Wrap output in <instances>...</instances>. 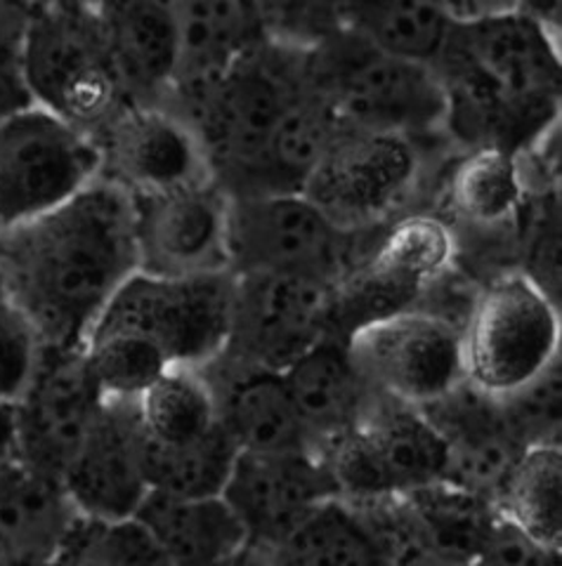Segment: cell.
<instances>
[{
  "label": "cell",
  "mask_w": 562,
  "mask_h": 566,
  "mask_svg": "<svg viewBox=\"0 0 562 566\" xmlns=\"http://www.w3.org/2000/svg\"><path fill=\"white\" fill-rule=\"evenodd\" d=\"M454 22L447 0H350L345 29L397 57L433 66Z\"/></svg>",
  "instance_id": "cell-29"
},
{
  "label": "cell",
  "mask_w": 562,
  "mask_h": 566,
  "mask_svg": "<svg viewBox=\"0 0 562 566\" xmlns=\"http://www.w3.org/2000/svg\"><path fill=\"white\" fill-rule=\"evenodd\" d=\"M20 458V428H17V406L12 399H0V472L14 465Z\"/></svg>",
  "instance_id": "cell-41"
},
{
  "label": "cell",
  "mask_w": 562,
  "mask_h": 566,
  "mask_svg": "<svg viewBox=\"0 0 562 566\" xmlns=\"http://www.w3.org/2000/svg\"><path fill=\"white\" fill-rule=\"evenodd\" d=\"M383 564H433L414 510L404 493L347 499Z\"/></svg>",
  "instance_id": "cell-36"
},
{
  "label": "cell",
  "mask_w": 562,
  "mask_h": 566,
  "mask_svg": "<svg viewBox=\"0 0 562 566\" xmlns=\"http://www.w3.org/2000/svg\"><path fill=\"white\" fill-rule=\"evenodd\" d=\"M426 151L407 137L339 126L303 193L343 229L372 232L412 212Z\"/></svg>",
  "instance_id": "cell-10"
},
{
  "label": "cell",
  "mask_w": 562,
  "mask_h": 566,
  "mask_svg": "<svg viewBox=\"0 0 562 566\" xmlns=\"http://www.w3.org/2000/svg\"><path fill=\"white\" fill-rule=\"evenodd\" d=\"M29 0H0V120L31 104L24 78V31Z\"/></svg>",
  "instance_id": "cell-39"
},
{
  "label": "cell",
  "mask_w": 562,
  "mask_h": 566,
  "mask_svg": "<svg viewBox=\"0 0 562 566\" xmlns=\"http://www.w3.org/2000/svg\"><path fill=\"white\" fill-rule=\"evenodd\" d=\"M69 3H79V6H87V8H100L104 0H69Z\"/></svg>",
  "instance_id": "cell-44"
},
{
  "label": "cell",
  "mask_w": 562,
  "mask_h": 566,
  "mask_svg": "<svg viewBox=\"0 0 562 566\" xmlns=\"http://www.w3.org/2000/svg\"><path fill=\"white\" fill-rule=\"evenodd\" d=\"M139 432L156 444H185L218 428L216 399L199 366H173L135 399Z\"/></svg>",
  "instance_id": "cell-30"
},
{
  "label": "cell",
  "mask_w": 562,
  "mask_h": 566,
  "mask_svg": "<svg viewBox=\"0 0 562 566\" xmlns=\"http://www.w3.org/2000/svg\"><path fill=\"white\" fill-rule=\"evenodd\" d=\"M100 180L91 133L39 104L0 120V237L72 201Z\"/></svg>",
  "instance_id": "cell-11"
},
{
  "label": "cell",
  "mask_w": 562,
  "mask_h": 566,
  "mask_svg": "<svg viewBox=\"0 0 562 566\" xmlns=\"http://www.w3.org/2000/svg\"><path fill=\"white\" fill-rule=\"evenodd\" d=\"M516 10L530 14L532 20H537L543 27H549L551 31L560 33L562 0H518V8Z\"/></svg>",
  "instance_id": "cell-43"
},
{
  "label": "cell",
  "mask_w": 562,
  "mask_h": 566,
  "mask_svg": "<svg viewBox=\"0 0 562 566\" xmlns=\"http://www.w3.org/2000/svg\"><path fill=\"white\" fill-rule=\"evenodd\" d=\"M497 507L534 541L562 553V451L530 447L497 495Z\"/></svg>",
  "instance_id": "cell-32"
},
{
  "label": "cell",
  "mask_w": 562,
  "mask_h": 566,
  "mask_svg": "<svg viewBox=\"0 0 562 566\" xmlns=\"http://www.w3.org/2000/svg\"><path fill=\"white\" fill-rule=\"evenodd\" d=\"M527 199L520 156L501 149L464 151L447 182V208L466 227H516Z\"/></svg>",
  "instance_id": "cell-28"
},
{
  "label": "cell",
  "mask_w": 562,
  "mask_h": 566,
  "mask_svg": "<svg viewBox=\"0 0 562 566\" xmlns=\"http://www.w3.org/2000/svg\"><path fill=\"white\" fill-rule=\"evenodd\" d=\"M435 74L449 145L522 154L560 123V33L520 10L454 22Z\"/></svg>",
  "instance_id": "cell-2"
},
{
  "label": "cell",
  "mask_w": 562,
  "mask_h": 566,
  "mask_svg": "<svg viewBox=\"0 0 562 566\" xmlns=\"http://www.w3.org/2000/svg\"><path fill=\"white\" fill-rule=\"evenodd\" d=\"M508 428L524 449L560 447L562 422V370L560 357L520 385L513 392L499 397Z\"/></svg>",
  "instance_id": "cell-35"
},
{
  "label": "cell",
  "mask_w": 562,
  "mask_h": 566,
  "mask_svg": "<svg viewBox=\"0 0 562 566\" xmlns=\"http://www.w3.org/2000/svg\"><path fill=\"white\" fill-rule=\"evenodd\" d=\"M93 139L100 151V177L131 197L210 175L195 130L162 104L128 102Z\"/></svg>",
  "instance_id": "cell-18"
},
{
  "label": "cell",
  "mask_w": 562,
  "mask_h": 566,
  "mask_svg": "<svg viewBox=\"0 0 562 566\" xmlns=\"http://www.w3.org/2000/svg\"><path fill=\"white\" fill-rule=\"evenodd\" d=\"M43 343L0 279V399H17L39 366Z\"/></svg>",
  "instance_id": "cell-37"
},
{
  "label": "cell",
  "mask_w": 562,
  "mask_h": 566,
  "mask_svg": "<svg viewBox=\"0 0 562 566\" xmlns=\"http://www.w3.org/2000/svg\"><path fill=\"white\" fill-rule=\"evenodd\" d=\"M60 564H168L159 543L135 515L95 517L79 512L58 553Z\"/></svg>",
  "instance_id": "cell-34"
},
{
  "label": "cell",
  "mask_w": 562,
  "mask_h": 566,
  "mask_svg": "<svg viewBox=\"0 0 562 566\" xmlns=\"http://www.w3.org/2000/svg\"><path fill=\"white\" fill-rule=\"evenodd\" d=\"M454 227L428 210H412L381 229L374 245L331 291V333L345 340L355 328L418 307L454 272Z\"/></svg>",
  "instance_id": "cell-8"
},
{
  "label": "cell",
  "mask_w": 562,
  "mask_h": 566,
  "mask_svg": "<svg viewBox=\"0 0 562 566\" xmlns=\"http://www.w3.org/2000/svg\"><path fill=\"white\" fill-rule=\"evenodd\" d=\"M381 229L350 232L303 191L230 197V272L293 274L336 286Z\"/></svg>",
  "instance_id": "cell-6"
},
{
  "label": "cell",
  "mask_w": 562,
  "mask_h": 566,
  "mask_svg": "<svg viewBox=\"0 0 562 566\" xmlns=\"http://www.w3.org/2000/svg\"><path fill=\"white\" fill-rule=\"evenodd\" d=\"M178 31V76L168 109H180L246 52L272 39L274 0H166Z\"/></svg>",
  "instance_id": "cell-20"
},
{
  "label": "cell",
  "mask_w": 562,
  "mask_h": 566,
  "mask_svg": "<svg viewBox=\"0 0 562 566\" xmlns=\"http://www.w3.org/2000/svg\"><path fill=\"white\" fill-rule=\"evenodd\" d=\"M331 283L272 272H232L222 357L287 370L331 333Z\"/></svg>",
  "instance_id": "cell-13"
},
{
  "label": "cell",
  "mask_w": 562,
  "mask_h": 566,
  "mask_svg": "<svg viewBox=\"0 0 562 566\" xmlns=\"http://www.w3.org/2000/svg\"><path fill=\"white\" fill-rule=\"evenodd\" d=\"M199 368L214 392L220 428L239 451H314L281 370L241 364L222 354Z\"/></svg>",
  "instance_id": "cell-22"
},
{
  "label": "cell",
  "mask_w": 562,
  "mask_h": 566,
  "mask_svg": "<svg viewBox=\"0 0 562 566\" xmlns=\"http://www.w3.org/2000/svg\"><path fill=\"white\" fill-rule=\"evenodd\" d=\"M560 357V303L522 274L495 276L461 324L464 378L491 397L530 382Z\"/></svg>",
  "instance_id": "cell-7"
},
{
  "label": "cell",
  "mask_w": 562,
  "mask_h": 566,
  "mask_svg": "<svg viewBox=\"0 0 562 566\" xmlns=\"http://www.w3.org/2000/svg\"><path fill=\"white\" fill-rule=\"evenodd\" d=\"M350 0H274L272 39L293 48H312L345 29Z\"/></svg>",
  "instance_id": "cell-38"
},
{
  "label": "cell",
  "mask_w": 562,
  "mask_h": 566,
  "mask_svg": "<svg viewBox=\"0 0 562 566\" xmlns=\"http://www.w3.org/2000/svg\"><path fill=\"white\" fill-rule=\"evenodd\" d=\"M135 517L159 543L168 564L243 562L249 534L220 495H170L149 491Z\"/></svg>",
  "instance_id": "cell-26"
},
{
  "label": "cell",
  "mask_w": 562,
  "mask_h": 566,
  "mask_svg": "<svg viewBox=\"0 0 562 566\" xmlns=\"http://www.w3.org/2000/svg\"><path fill=\"white\" fill-rule=\"evenodd\" d=\"M97 17L128 99L168 106L180 48L166 0H104Z\"/></svg>",
  "instance_id": "cell-23"
},
{
  "label": "cell",
  "mask_w": 562,
  "mask_h": 566,
  "mask_svg": "<svg viewBox=\"0 0 562 566\" xmlns=\"http://www.w3.org/2000/svg\"><path fill=\"white\" fill-rule=\"evenodd\" d=\"M270 564H383L355 507L343 495H331L312 507L303 522L266 557Z\"/></svg>",
  "instance_id": "cell-31"
},
{
  "label": "cell",
  "mask_w": 562,
  "mask_h": 566,
  "mask_svg": "<svg viewBox=\"0 0 562 566\" xmlns=\"http://www.w3.org/2000/svg\"><path fill=\"white\" fill-rule=\"evenodd\" d=\"M107 397L93 376L83 347H43L37 370L14 399L20 458L62 480Z\"/></svg>",
  "instance_id": "cell-17"
},
{
  "label": "cell",
  "mask_w": 562,
  "mask_h": 566,
  "mask_svg": "<svg viewBox=\"0 0 562 566\" xmlns=\"http://www.w3.org/2000/svg\"><path fill=\"white\" fill-rule=\"evenodd\" d=\"M558 559L560 555L543 547L499 510L478 564H551Z\"/></svg>",
  "instance_id": "cell-40"
},
{
  "label": "cell",
  "mask_w": 562,
  "mask_h": 566,
  "mask_svg": "<svg viewBox=\"0 0 562 566\" xmlns=\"http://www.w3.org/2000/svg\"><path fill=\"white\" fill-rule=\"evenodd\" d=\"M341 495L322 453L239 451L222 489L249 534L243 562H266L312 507Z\"/></svg>",
  "instance_id": "cell-16"
},
{
  "label": "cell",
  "mask_w": 562,
  "mask_h": 566,
  "mask_svg": "<svg viewBox=\"0 0 562 566\" xmlns=\"http://www.w3.org/2000/svg\"><path fill=\"white\" fill-rule=\"evenodd\" d=\"M230 303L232 272L159 276L137 270L87 335H128L162 354L168 366H204L225 347Z\"/></svg>",
  "instance_id": "cell-9"
},
{
  "label": "cell",
  "mask_w": 562,
  "mask_h": 566,
  "mask_svg": "<svg viewBox=\"0 0 562 566\" xmlns=\"http://www.w3.org/2000/svg\"><path fill=\"white\" fill-rule=\"evenodd\" d=\"M308 83L343 128L388 133L428 149L449 142L435 69L385 52L350 29L305 50Z\"/></svg>",
  "instance_id": "cell-4"
},
{
  "label": "cell",
  "mask_w": 562,
  "mask_h": 566,
  "mask_svg": "<svg viewBox=\"0 0 562 566\" xmlns=\"http://www.w3.org/2000/svg\"><path fill=\"white\" fill-rule=\"evenodd\" d=\"M404 495L414 510L433 564L480 562V553L499 512L495 501L449 480L426 484Z\"/></svg>",
  "instance_id": "cell-27"
},
{
  "label": "cell",
  "mask_w": 562,
  "mask_h": 566,
  "mask_svg": "<svg viewBox=\"0 0 562 566\" xmlns=\"http://www.w3.org/2000/svg\"><path fill=\"white\" fill-rule=\"evenodd\" d=\"M22 62L33 104L91 135L131 102L95 8L29 0Z\"/></svg>",
  "instance_id": "cell-5"
},
{
  "label": "cell",
  "mask_w": 562,
  "mask_h": 566,
  "mask_svg": "<svg viewBox=\"0 0 562 566\" xmlns=\"http://www.w3.org/2000/svg\"><path fill=\"white\" fill-rule=\"evenodd\" d=\"M131 203L139 272L159 276L230 272V193L214 177L133 193Z\"/></svg>",
  "instance_id": "cell-15"
},
{
  "label": "cell",
  "mask_w": 562,
  "mask_h": 566,
  "mask_svg": "<svg viewBox=\"0 0 562 566\" xmlns=\"http://www.w3.org/2000/svg\"><path fill=\"white\" fill-rule=\"evenodd\" d=\"M83 515L131 517L149 493L135 399H107L62 474Z\"/></svg>",
  "instance_id": "cell-19"
},
{
  "label": "cell",
  "mask_w": 562,
  "mask_h": 566,
  "mask_svg": "<svg viewBox=\"0 0 562 566\" xmlns=\"http://www.w3.org/2000/svg\"><path fill=\"white\" fill-rule=\"evenodd\" d=\"M305 87V50L270 39L175 114L195 130L210 177L230 197H246L281 120Z\"/></svg>",
  "instance_id": "cell-3"
},
{
  "label": "cell",
  "mask_w": 562,
  "mask_h": 566,
  "mask_svg": "<svg viewBox=\"0 0 562 566\" xmlns=\"http://www.w3.org/2000/svg\"><path fill=\"white\" fill-rule=\"evenodd\" d=\"M322 455L343 499L409 493L447 474V447L424 409L374 389L357 422Z\"/></svg>",
  "instance_id": "cell-12"
},
{
  "label": "cell",
  "mask_w": 562,
  "mask_h": 566,
  "mask_svg": "<svg viewBox=\"0 0 562 566\" xmlns=\"http://www.w3.org/2000/svg\"><path fill=\"white\" fill-rule=\"evenodd\" d=\"M374 392L424 406L464 380L461 326L426 307L368 322L345 338Z\"/></svg>",
  "instance_id": "cell-14"
},
{
  "label": "cell",
  "mask_w": 562,
  "mask_h": 566,
  "mask_svg": "<svg viewBox=\"0 0 562 566\" xmlns=\"http://www.w3.org/2000/svg\"><path fill=\"white\" fill-rule=\"evenodd\" d=\"M143 437V432H139ZM239 449L220 428L185 444H156L143 437V463L149 491L170 495H220Z\"/></svg>",
  "instance_id": "cell-33"
},
{
  "label": "cell",
  "mask_w": 562,
  "mask_h": 566,
  "mask_svg": "<svg viewBox=\"0 0 562 566\" xmlns=\"http://www.w3.org/2000/svg\"><path fill=\"white\" fill-rule=\"evenodd\" d=\"M281 374L298 420L318 453L353 428L372 397V387L350 359L345 340L333 335L308 349Z\"/></svg>",
  "instance_id": "cell-25"
},
{
  "label": "cell",
  "mask_w": 562,
  "mask_h": 566,
  "mask_svg": "<svg viewBox=\"0 0 562 566\" xmlns=\"http://www.w3.org/2000/svg\"><path fill=\"white\" fill-rule=\"evenodd\" d=\"M137 270L131 197L102 177L48 216L0 237V279L43 347H83L97 316Z\"/></svg>",
  "instance_id": "cell-1"
},
{
  "label": "cell",
  "mask_w": 562,
  "mask_h": 566,
  "mask_svg": "<svg viewBox=\"0 0 562 566\" xmlns=\"http://www.w3.org/2000/svg\"><path fill=\"white\" fill-rule=\"evenodd\" d=\"M76 515L62 480L17 460L0 472V564L55 562Z\"/></svg>",
  "instance_id": "cell-24"
},
{
  "label": "cell",
  "mask_w": 562,
  "mask_h": 566,
  "mask_svg": "<svg viewBox=\"0 0 562 566\" xmlns=\"http://www.w3.org/2000/svg\"><path fill=\"white\" fill-rule=\"evenodd\" d=\"M447 447L445 480L497 501L524 447L511 432L499 397L466 378L420 406Z\"/></svg>",
  "instance_id": "cell-21"
},
{
  "label": "cell",
  "mask_w": 562,
  "mask_h": 566,
  "mask_svg": "<svg viewBox=\"0 0 562 566\" xmlns=\"http://www.w3.org/2000/svg\"><path fill=\"white\" fill-rule=\"evenodd\" d=\"M456 22L480 20V17L511 12L518 8V0H447Z\"/></svg>",
  "instance_id": "cell-42"
}]
</instances>
